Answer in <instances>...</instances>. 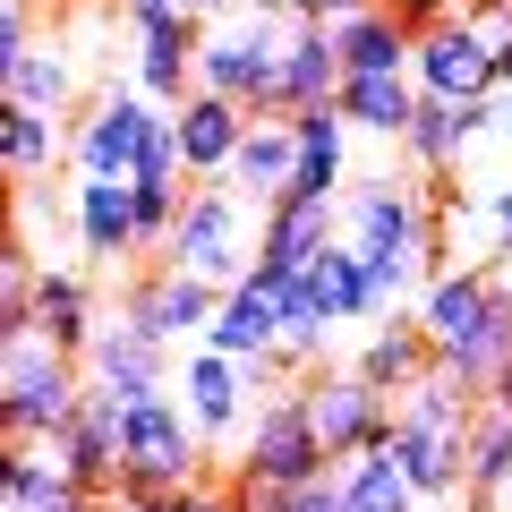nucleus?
<instances>
[{
	"label": "nucleus",
	"instance_id": "obj_1",
	"mask_svg": "<svg viewBox=\"0 0 512 512\" xmlns=\"http://www.w3.org/2000/svg\"><path fill=\"white\" fill-rule=\"evenodd\" d=\"M419 325H427V342H436V367L461 376L478 402H487L495 367L512 359V282L495 274V265H444L419 291Z\"/></svg>",
	"mask_w": 512,
	"mask_h": 512
},
{
	"label": "nucleus",
	"instance_id": "obj_2",
	"mask_svg": "<svg viewBox=\"0 0 512 512\" xmlns=\"http://www.w3.org/2000/svg\"><path fill=\"white\" fill-rule=\"evenodd\" d=\"M291 0H239L231 18H214L197 35V86L239 103L248 120L282 111V52H291Z\"/></svg>",
	"mask_w": 512,
	"mask_h": 512
},
{
	"label": "nucleus",
	"instance_id": "obj_3",
	"mask_svg": "<svg viewBox=\"0 0 512 512\" xmlns=\"http://www.w3.org/2000/svg\"><path fill=\"white\" fill-rule=\"evenodd\" d=\"M256 231H265V214L231 180H197L188 205H180V222H171V239H163V256L188 265L197 282H214V291H231V282L256 274Z\"/></svg>",
	"mask_w": 512,
	"mask_h": 512
},
{
	"label": "nucleus",
	"instance_id": "obj_4",
	"mask_svg": "<svg viewBox=\"0 0 512 512\" xmlns=\"http://www.w3.org/2000/svg\"><path fill=\"white\" fill-rule=\"evenodd\" d=\"M77 402H86V359H69L43 333H18L9 359H0V427H9V444H52L77 419Z\"/></svg>",
	"mask_w": 512,
	"mask_h": 512
},
{
	"label": "nucleus",
	"instance_id": "obj_5",
	"mask_svg": "<svg viewBox=\"0 0 512 512\" xmlns=\"http://www.w3.org/2000/svg\"><path fill=\"white\" fill-rule=\"evenodd\" d=\"M436 197H427V180L410 171V180H393V171H376V180H350L342 188V239L359 256H402V265H427L436 256ZM436 274V265H427Z\"/></svg>",
	"mask_w": 512,
	"mask_h": 512
},
{
	"label": "nucleus",
	"instance_id": "obj_6",
	"mask_svg": "<svg viewBox=\"0 0 512 512\" xmlns=\"http://www.w3.org/2000/svg\"><path fill=\"white\" fill-rule=\"evenodd\" d=\"M197 461H205V436L171 393L120 410V504H154V495L188 487Z\"/></svg>",
	"mask_w": 512,
	"mask_h": 512
},
{
	"label": "nucleus",
	"instance_id": "obj_7",
	"mask_svg": "<svg viewBox=\"0 0 512 512\" xmlns=\"http://www.w3.org/2000/svg\"><path fill=\"white\" fill-rule=\"evenodd\" d=\"M231 470H239V487H308V478H333V453L308 419V384H282V393L256 402Z\"/></svg>",
	"mask_w": 512,
	"mask_h": 512
},
{
	"label": "nucleus",
	"instance_id": "obj_8",
	"mask_svg": "<svg viewBox=\"0 0 512 512\" xmlns=\"http://www.w3.org/2000/svg\"><path fill=\"white\" fill-rule=\"evenodd\" d=\"M120 316L137 333H154L163 350H197L205 333H214V316H222V291L163 256V265H137V274L120 282Z\"/></svg>",
	"mask_w": 512,
	"mask_h": 512
},
{
	"label": "nucleus",
	"instance_id": "obj_9",
	"mask_svg": "<svg viewBox=\"0 0 512 512\" xmlns=\"http://www.w3.org/2000/svg\"><path fill=\"white\" fill-rule=\"evenodd\" d=\"M299 384H308V419H316V436H325L333 470L393 444V393H384V384H367L359 367H308Z\"/></svg>",
	"mask_w": 512,
	"mask_h": 512
},
{
	"label": "nucleus",
	"instance_id": "obj_10",
	"mask_svg": "<svg viewBox=\"0 0 512 512\" xmlns=\"http://www.w3.org/2000/svg\"><path fill=\"white\" fill-rule=\"evenodd\" d=\"M171 128V111L137 86H111L103 103L77 120V180H137L154 154V137Z\"/></svg>",
	"mask_w": 512,
	"mask_h": 512
},
{
	"label": "nucleus",
	"instance_id": "obj_11",
	"mask_svg": "<svg viewBox=\"0 0 512 512\" xmlns=\"http://www.w3.org/2000/svg\"><path fill=\"white\" fill-rule=\"evenodd\" d=\"M410 77L419 94H444V103H470V94H495V35L461 9V18L427 26L419 52H410Z\"/></svg>",
	"mask_w": 512,
	"mask_h": 512
},
{
	"label": "nucleus",
	"instance_id": "obj_12",
	"mask_svg": "<svg viewBox=\"0 0 512 512\" xmlns=\"http://www.w3.org/2000/svg\"><path fill=\"white\" fill-rule=\"evenodd\" d=\"M180 410L197 419L205 444L248 436V419H256V376H248V359H222L214 342H197V350L180 359Z\"/></svg>",
	"mask_w": 512,
	"mask_h": 512
},
{
	"label": "nucleus",
	"instance_id": "obj_13",
	"mask_svg": "<svg viewBox=\"0 0 512 512\" xmlns=\"http://www.w3.org/2000/svg\"><path fill=\"white\" fill-rule=\"evenodd\" d=\"M69 231L86 248V265L120 274L128 256H146V231H137V188L128 180H77L69 188Z\"/></svg>",
	"mask_w": 512,
	"mask_h": 512
},
{
	"label": "nucleus",
	"instance_id": "obj_14",
	"mask_svg": "<svg viewBox=\"0 0 512 512\" xmlns=\"http://www.w3.org/2000/svg\"><path fill=\"white\" fill-rule=\"evenodd\" d=\"M325 239H342V205H325V197H282L274 214H265V231H256V282H265V291H291L299 265H308Z\"/></svg>",
	"mask_w": 512,
	"mask_h": 512
},
{
	"label": "nucleus",
	"instance_id": "obj_15",
	"mask_svg": "<svg viewBox=\"0 0 512 512\" xmlns=\"http://www.w3.org/2000/svg\"><path fill=\"white\" fill-rule=\"evenodd\" d=\"M487 128H495V94H470V103L419 94V120H410V137H402V163L419 171V180H444V171L487 137Z\"/></svg>",
	"mask_w": 512,
	"mask_h": 512
},
{
	"label": "nucleus",
	"instance_id": "obj_16",
	"mask_svg": "<svg viewBox=\"0 0 512 512\" xmlns=\"http://www.w3.org/2000/svg\"><path fill=\"white\" fill-rule=\"evenodd\" d=\"M120 410H128V402H111L103 384L86 376V402H77V419L52 436L60 470H69L77 487H94V495H120Z\"/></svg>",
	"mask_w": 512,
	"mask_h": 512
},
{
	"label": "nucleus",
	"instance_id": "obj_17",
	"mask_svg": "<svg viewBox=\"0 0 512 512\" xmlns=\"http://www.w3.org/2000/svg\"><path fill=\"white\" fill-rule=\"evenodd\" d=\"M248 111L239 103H222V94H188L180 111H171V137H180V163H188V180H231V163H239V146H248Z\"/></svg>",
	"mask_w": 512,
	"mask_h": 512
},
{
	"label": "nucleus",
	"instance_id": "obj_18",
	"mask_svg": "<svg viewBox=\"0 0 512 512\" xmlns=\"http://www.w3.org/2000/svg\"><path fill=\"white\" fill-rule=\"evenodd\" d=\"M86 376L103 384L111 402H154V393H163V376H171V350L120 316V325H103V333H94V350H86Z\"/></svg>",
	"mask_w": 512,
	"mask_h": 512
},
{
	"label": "nucleus",
	"instance_id": "obj_19",
	"mask_svg": "<svg viewBox=\"0 0 512 512\" xmlns=\"http://www.w3.org/2000/svg\"><path fill=\"white\" fill-rule=\"evenodd\" d=\"M197 35H205V26L188 18V9L137 26V94H154L163 111H180L188 94H197Z\"/></svg>",
	"mask_w": 512,
	"mask_h": 512
},
{
	"label": "nucleus",
	"instance_id": "obj_20",
	"mask_svg": "<svg viewBox=\"0 0 512 512\" xmlns=\"http://www.w3.org/2000/svg\"><path fill=\"white\" fill-rule=\"evenodd\" d=\"M461 444H470V436H453V427H427V419H402V410H393V444H384V453L402 461V478L427 495V504H461V495H470Z\"/></svg>",
	"mask_w": 512,
	"mask_h": 512
},
{
	"label": "nucleus",
	"instance_id": "obj_21",
	"mask_svg": "<svg viewBox=\"0 0 512 512\" xmlns=\"http://www.w3.org/2000/svg\"><path fill=\"white\" fill-rule=\"evenodd\" d=\"M291 137H299L291 197H325V205H342V188H350V120H342V103L291 111Z\"/></svg>",
	"mask_w": 512,
	"mask_h": 512
},
{
	"label": "nucleus",
	"instance_id": "obj_22",
	"mask_svg": "<svg viewBox=\"0 0 512 512\" xmlns=\"http://www.w3.org/2000/svg\"><path fill=\"white\" fill-rule=\"evenodd\" d=\"M333 52H342L350 77H410L419 35H410L384 0H367V9H350V18H333Z\"/></svg>",
	"mask_w": 512,
	"mask_h": 512
},
{
	"label": "nucleus",
	"instance_id": "obj_23",
	"mask_svg": "<svg viewBox=\"0 0 512 512\" xmlns=\"http://www.w3.org/2000/svg\"><path fill=\"white\" fill-rule=\"evenodd\" d=\"M291 171H299V137H291V111H274V120L248 128V146H239V163H231V188L256 214H274V205L291 197Z\"/></svg>",
	"mask_w": 512,
	"mask_h": 512
},
{
	"label": "nucleus",
	"instance_id": "obj_24",
	"mask_svg": "<svg viewBox=\"0 0 512 512\" xmlns=\"http://www.w3.org/2000/svg\"><path fill=\"white\" fill-rule=\"evenodd\" d=\"M35 333H43V342H60L69 359H86V350H94V333H103V325H94V282L77 274V265H43V274H35Z\"/></svg>",
	"mask_w": 512,
	"mask_h": 512
},
{
	"label": "nucleus",
	"instance_id": "obj_25",
	"mask_svg": "<svg viewBox=\"0 0 512 512\" xmlns=\"http://www.w3.org/2000/svg\"><path fill=\"white\" fill-rule=\"evenodd\" d=\"M205 342L222 350V359H274L282 350V299L265 291V282H231V291H222V316H214V333H205Z\"/></svg>",
	"mask_w": 512,
	"mask_h": 512
},
{
	"label": "nucleus",
	"instance_id": "obj_26",
	"mask_svg": "<svg viewBox=\"0 0 512 512\" xmlns=\"http://www.w3.org/2000/svg\"><path fill=\"white\" fill-rule=\"evenodd\" d=\"M350 367H359L367 384H384V393L402 402L419 376H436V342H427L419 316H410V325H367V342L350 350Z\"/></svg>",
	"mask_w": 512,
	"mask_h": 512
},
{
	"label": "nucleus",
	"instance_id": "obj_27",
	"mask_svg": "<svg viewBox=\"0 0 512 512\" xmlns=\"http://www.w3.org/2000/svg\"><path fill=\"white\" fill-rule=\"evenodd\" d=\"M0 154H9L18 180H52L60 163H77V128H60V111L0 103Z\"/></svg>",
	"mask_w": 512,
	"mask_h": 512
},
{
	"label": "nucleus",
	"instance_id": "obj_28",
	"mask_svg": "<svg viewBox=\"0 0 512 512\" xmlns=\"http://www.w3.org/2000/svg\"><path fill=\"white\" fill-rule=\"evenodd\" d=\"M342 120L359 137H384V146H402L410 120H419V77H342Z\"/></svg>",
	"mask_w": 512,
	"mask_h": 512
},
{
	"label": "nucleus",
	"instance_id": "obj_29",
	"mask_svg": "<svg viewBox=\"0 0 512 512\" xmlns=\"http://www.w3.org/2000/svg\"><path fill=\"white\" fill-rule=\"evenodd\" d=\"M342 52H333V26H291V52H282V111H316L342 94Z\"/></svg>",
	"mask_w": 512,
	"mask_h": 512
},
{
	"label": "nucleus",
	"instance_id": "obj_30",
	"mask_svg": "<svg viewBox=\"0 0 512 512\" xmlns=\"http://www.w3.org/2000/svg\"><path fill=\"white\" fill-rule=\"evenodd\" d=\"M0 86H9V103H26V111H69L77 103V69H69L60 43H26V52L0 69Z\"/></svg>",
	"mask_w": 512,
	"mask_h": 512
},
{
	"label": "nucleus",
	"instance_id": "obj_31",
	"mask_svg": "<svg viewBox=\"0 0 512 512\" xmlns=\"http://www.w3.org/2000/svg\"><path fill=\"white\" fill-rule=\"evenodd\" d=\"M0 495H9V512H35V504H69V495H86V487L60 470L52 444H9V461H0Z\"/></svg>",
	"mask_w": 512,
	"mask_h": 512
},
{
	"label": "nucleus",
	"instance_id": "obj_32",
	"mask_svg": "<svg viewBox=\"0 0 512 512\" xmlns=\"http://www.w3.org/2000/svg\"><path fill=\"white\" fill-rule=\"evenodd\" d=\"M333 478H342V504L350 512H419L427 504V495L402 478V461H393V453H359V461H342Z\"/></svg>",
	"mask_w": 512,
	"mask_h": 512
},
{
	"label": "nucleus",
	"instance_id": "obj_33",
	"mask_svg": "<svg viewBox=\"0 0 512 512\" xmlns=\"http://www.w3.org/2000/svg\"><path fill=\"white\" fill-rule=\"evenodd\" d=\"M461 470H470V495H512V419L495 402H478L470 444H461Z\"/></svg>",
	"mask_w": 512,
	"mask_h": 512
},
{
	"label": "nucleus",
	"instance_id": "obj_34",
	"mask_svg": "<svg viewBox=\"0 0 512 512\" xmlns=\"http://www.w3.org/2000/svg\"><path fill=\"white\" fill-rule=\"evenodd\" d=\"M35 256L9 248V265H0V342H18V333H35Z\"/></svg>",
	"mask_w": 512,
	"mask_h": 512
},
{
	"label": "nucleus",
	"instance_id": "obj_35",
	"mask_svg": "<svg viewBox=\"0 0 512 512\" xmlns=\"http://www.w3.org/2000/svg\"><path fill=\"white\" fill-rule=\"evenodd\" d=\"M248 512H350L342 504V478H308V487H239Z\"/></svg>",
	"mask_w": 512,
	"mask_h": 512
},
{
	"label": "nucleus",
	"instance_id": "obj_36",
	"mask_svg": "<svg viewBox=\"0 0 512 512\" xmlns=\"http://www.w3.org/2000/svg\"><path fill=\"white\" fill-rule=\"evenodd\" d=\"M137 188V231H146V248H163L171 239V222H180V205H188V188L197 180H128Z\"/></svg>",
	"mask_w": 512,
	"mask_h": 512
},
{
	"label": "nucleus",
	"instance_id": "obj_37",
	"mask_svg": "<svg viewBox=\"0 0 512 512\" xmlns=\"http://www.w3.org/2000/svg\"><path fill=\"white\" fill-rule=\"evenodd\" d=\"M128 512H248V504H239V487H205V478H188V487L154 495V504H128Z\"/></svg>",
	"mask_w": 512,
	"mask_h": 512
},
{
	"label": "nucleus",
	"instance_id": "obj_38",
	"mask_svg": "<svg viewBox=\"0 0 512 512\" xmlns=\"http://www.w3.org/2000/svg\"><path fill=\"white\" fill-rule=\"evenodd\" d=\"M384 9H393V18H402L410 35H427V26H444V18H461V9H470V0H384Z\"/></svg>",
	"mask_w": 512,
	"mask_h": 512
},
{
	"label": "nucleus",
	"instance_id": "obj_39",
	"mask_svg": "<svg viewBox=\"0 0 512 512\" xmlns=\"http://www.w3.org/2000/svg\"><path fill=\"white\" fill-rule=\"evenodd\" d=\"M350 9H367V0H291V18H308V26H333V18H350Z\"/></svg>",
	"mask_w": 512,
	"mask_h": 512
},
{
	"label": "nucleus",
	"instance_id": "obj_40",
	"mask_svg": "<svg viewBox=\"0 0 512 512\" xmlns=\"http://www.w3.org/2000/svg\"><path fill=\"white\" fill-rule=\"evenodd\" d=\"M180 9H188V18H197V26H214V18H231L239 0H180Z\"/></svg>",
	"mask_w": 512,
	"mask_h": 512
},
{
	"label": "nucleus",
	"instance_id": "obj_41",
	"mask_svg": "<svg viewBox=\"0 0 512 512\" xmlns=\"http://www.w3.org/2000/svg\"><path fill=\"white\" fill-rule=\"evenodd\" d=\"M487 137H504V146H512V86H495V128H487Z\"/></svg>",
	"mask_w": 512,
	"mask_h": 512
},
{
	"label": "nucleus",
	"instance_id": "obj_42",
	"mask_svg": "<svg viewBox=\"0 0 512 512\" xmlns=\"http://www.w3.org/2000/svg\"><path fill=\"white\" fill-rule=\"evenodd\" d=\"M487 402H495V410H504V419H512V359L495 367V384H487Z\"/></svg>",
	"mask_w": 512,
	"mask_h": 512
},
{
	"label": "nucleus",
	"instance_id": "obj_43",
	"mask_svg": "<svg viewBox=\"0 0 512 512\" xmlns=\"http://www.w3.org/2000/svg\"><path fill=\"white\" fill-rule=\"evenodd\" d=\"M35 512H103V495L86 487V495H69V504H35Z\"/></svg>",
	"mask_w": 512,
	"mask_h": 512
},
{
	"label": "nucleus",
	"instance_id": "obj_44",
	"mask_svg": "<svg viewBox=\"0 0 512 512\" xmlns=\"http://www.w3.org/2000/svg\"><path fill=\"white\" fill-rule=\"evenodd\" d=\"M495 86H512V35H495Z\"/></svg>",
	"mask_w": 512,
	"mask_h": 512
},
{
	"label": "nucleus",
	"instance_id": "obj_45",
	"mask_svg": "<svg viewBox=\"0 0 512 512\" xmlns=\"http://www.w3.org/2000/svg\"><path fill=\"white\" fill-rule=\"evenodd\" d=\"M461 512H495V495H470V504H461Z\"/></svg>",
	"mask_w": 512,
	"mask_h": 512
}]
</instances>
